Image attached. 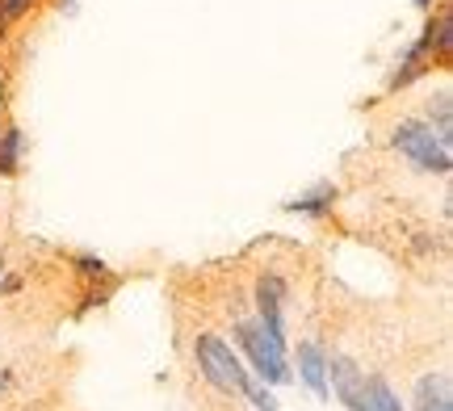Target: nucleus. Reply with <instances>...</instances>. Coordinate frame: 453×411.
I'll return each instance as SVG.
<instances>
[{
  "instance_id": "obj_1",
  "label": "nucleus",
  "mask_w": 453,
  "mask_h": 411,
  "mask_svg": "<svg viewBox=\"0 0 453 411\" xmlns=\"http://www.w3.org/2000/svg\"><path fill=\"white\" fill-rule=\"evenodd\" d=\"M390 143H395L399 156H407L411 164L420 168V172L445 177L453 168V134L437 131V126L424 122V118H399L395 131H390Z\"/></svg>"
},
{
  "instance_id": "obj_2",
  "label": "nucleus",
  "mask_w": 453,
  "mask_h": 411,
  "mask_svg": "<svg viewBox=\"0 0 453 411\" xmlns=\"http://www.w3.org/2000/svg\"><path fill=\"white\" fill-rule=\"evenodd\" d=\"M235 336H240V348L248 353V362L269 386H281L290 382V362H286V331H273L260 319H243L235 323Z\"/></svg>"
},
{
  "instance_id": "obj_3",
  "label": "nucleus",
  "mask_w": 453,
  "mask_h": 411,
  "mask_svg": "<svg viewBox=\"0 0 453 411\" xmlns=\"http://www.w3.org/2000/svg\"><path fill=\"white\" fill-rule=\"evenodd\" d=\"M194 357H197L202 378L211 382L219 395H243V391H248V369H243V362L235 357V348L226 345L223 336L202 331L194 340Z\"/></svg>"
},
{
  "instance_id": "obj_4",
  "label": "nucleus",
  "mask_w": 453,
  "mask_h": 411,
  "mask_svg": "<svg viewBox=\"0 0 453 411\" xmlns=\"http://www.w3.org/2000/svg\"><path fill=\"white\" fill-rule=\"evenodd\" d=\"M327 374H332V391L349 411H373L370 395H365V374L357 369V362L349 357H332L327 362Z\"/></svg>"
},
{
  "instance_id": "obj_5",
  "label": "nucleus",
  "mask_w": 453,
  "mask_h": 411,
  "mask_svg": "<svg viewBox=\"0 0 453 411\" xmlns=\"http://www.w3.org/2000/svg\"><path fill=\"white\" fill-rule=\"evenodd\" d=\"M257 319L260 323H269L273 331H286V281L277 278V273H265L257 281Z\"/></svg>"
},
{
  "instance_id": "obj_6",
  "label": "nucleus",
  "mask_w": 453,
  "mask_h": 411,
  "mask_svg": "<svg viewBox=\"0 0 453 411\" xmlns=\"http://www.w3.org/2000/svg\"><path fill=\"white\" fill-rule=\"evenodd\" d=\"M416 411H453V391H449V374H424L416 382Z\"/></svg>"
},
{
  "instance_id": "obj_7",
  "label": "nucleus",
  "mask_w": 453,
  "mask_h": 411,
  "mask_svg": "<svg viewBox=\"0 0 453 411\" xmlns=\"http://www.w3.org/2000/svg\"><path fill=\"white\" fill-rule=\"evenodd\" d=\"M298 374L303 382L311 386V395L315 399H327V357L319 345H298Z\"/></svg>"
},
{
  "instance_id": "obj_8",
  "label": "nucleus",
  "mask_w": 453,
  "mask_h": 411,
  "mask_svg": "<svg viewBox=\"0 0 453 411\" xmlns=\"http://www.w3.org/2000/svg\"><path fill=\"white\" fill-rule=\"evenodd\" d=\"M332 202H336V185L319 181L315 189H307L303 198L286 202V210H290V214H327V210H332Z\"/></svg>"
},
{
  "instance_id": "obj_9",
  "label": "nucleus",
  "mask_w": 453,
  "mask_h": 411,
  "mask_svg": "<svg viewBox=\"0 0 453 411\" xmlns=\"http://www.w3.org/2000/svg\"><path fill=\"white\" fill-rule=\"evenodd\" d=\"M365 395H370L373 411H403V403L395 399V391L387 386V378H365Z\"/></svg>"
},
{
  "instance_id": "obj_10",
  "label": "nucleus",
  "mask_w": 453,
  "mask_h": 411,
  "mask_svg": "<svg viewBox=\"0 0 453 411\" xmlns=\"http://www.w3.org/2000/svg\"><path fill=\"white\" fill-rule=\"evenodd\" d=\"M428 122H433L437 131L453 134V105H449V93H437V97L428 101Z\"/></svg>"
},
{
  "instance_id": "obj_11",
  "label": "nucleus",
  "mask_w": 453,
  "mask_h": 411,
  "mask_svg": "<svg viewBox=\"0 0 453 411\" xmlns=\"http://www.w3.org/2000/svg\"><path fill=\"white\" fill-rule=\"evenodd\" d=\"M30 4L34 0H0V30H4L9 21H17V17L30 13Z\"/></svg>"
},
{
  "instance_id": "obj_12",
  "label": "nucleus",
  "mask_w": 453,
  "mask_h": 411,
  "mask_svg": "<svg viewBox=\"0 0 453 411\" xmlns=\"http://www.w3.org/2000/svg\"><path fill=\"white\" fill-rule=\"evenodd\" d=\"M243 395H252V403H257L260 411H277V399L269 395V391H265V386H257V391H252V386H248V391H243Z\"/></svg>"
},
{
  "instance_id": "obj_13",
  "label": "nucleus",
  "mask_w": 453,
  "mask_h": 411,
  "mask_svg": "<svg viewBox=\"0 0 453 411\" xmlns=\"http://www.w3.org/2000/svg\"><path fill=\"white\" fill-rule=\"evenodd\" d=\"M76 269H81L84 278H101V273H105V261H93V256H81V261H76Z\"/></svg>"
},
{
  "instance_id": "obj_14",
  "label": "nucleus",
  "mask_w": 453,
  "mask_h": 411,
  "mask_svg": "<svg viewBox=\"0 0 453 411\" xmlns=\"http://www.w3.org/2000/svg\"><path fill=\"white\" fill-rule=\"evenodd\" d=\"M416 4H420V9H433V0H416Z\"/></svg>"
}]
</instances>
